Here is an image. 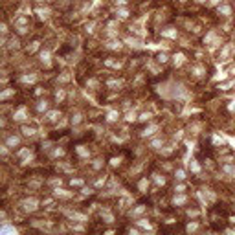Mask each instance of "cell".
<instances>
[{
    "mask_svg": "<svg viewBox=\"0 0 235 235\" xmlns=\"http://www.w3.org/2000/svg\"><path fill=\"white\" fill-rule=\"evenodd\" d=\"M37 204H39V202H37L35 199H28V200L22 202V210H24V211H35V210H37Z\"/></svg>",
    "mask_w": 235,
    "mask_h": 235,
    "instance_id": "cell-1",
    "label": "cell"
},
{
    "mask_svg": "<svg viewBox=\"0 0 235 235\" xmlns=\"http://www.w3.org/2000/svg\"><path fill=\"white\" fill-rule=\"evenodd\" d=\"M24 119H26V108L22 107L15 112V121H24Z\"/></svg>",
    "mask_w": 235,
    "mask_h": 235,
    "instance_id": "cell-2",
    "label": "cell"
},
{
    "mask_svg": "<svg viewBox=\"0 0 235 235\" xmlns=\"http://www.w3.org/2000/svg\"><path fill=\"white\" fill-rule=\"evenodd\" d=\"M184 61H186L184 53H176V55L173 57V63H175V66H180V64H184Z\"/></svg>",
    "mask_w": 235,
    "mask_h": 235,
    "instance_id": "cell-3",
    "label": "cell"
},
{
    "mask_svg": "<svg viewBox=\"0 0 235 235\" xmlns=\"http://www.w3.org/2000/svg\"><path fill=\"white\" fill-rule=\"evenodd\" d=\"M162 35H164V37H169V39H175V37H176V29L167 28V29H164V31H162Z\"/></svg>",
    "mask_w": 235,
    "mask_h": 235,
    "instance_id": "cell-4",
    "label": "cell"
},
{
    "mask_svg": "<svg viewBox=\"0 0 235 235\" xmlns=\"http://www.w3.org/2000/svg\"><path fill=\"white\" fill-rule=\"evenodd\" d=\"M118 118H119L118 110H108V114H107V119H108V121H116Z\"/></svg>",
    "mask_w": 235,
    "mask_h": 235,
    "instance_id": "cell-5",
    "label": "cell"
},
{
    "mask_svg": "<svg viewBox=\"0 0 235 235\" xmlns=\"http://www.w3.org/2000/svg\"><path fill=\"white\" fill-rule=\"evenodd\" d=\"M154 131H158V127H156V125H151L149 129H145V131L142 132V136H151V134H154Z\"/></svg>",
    "mask_w": 235,
    "mask_h": 235,
    "instance_id": "cell-6",
    "label": "cell"
},
{
    "mask_svg": "<svg viewBox=\"0 0 235 235\" xmlns=\"http://www.w3.org/2000/svg\"><path fill=\"white\" fill-rule=\"evenodd\" d=\"M18 142H20V140H18V136H11V138L7 140V143H6V145H7V147H15V145H18Z\"/></svg>",
    "mask_w": 235,
    "mask_h": 235,
    "instance_id": "cell-7",
    "label": "cell"
},
{
    "mask_svg": "<svg viewBox=\"0 0 235 235\" xmlns=\"http://www.w3.org/2000/svg\"><path fill=\"white\" fill-rule=\"evenodd\" d=\"M53 195H55V197H64V199L72 197V193H66L64 189H55V191H53Z\"/></svg>",
    "mask_w": 235,
    "mask_h": 235,
    "instance_id": "cell-8",
    "label": "cell"
},
{
    "mask_svg": "<svg viewBox=\"0 0 235 235\" xmlns=\"http://www.w3.org/2000/svg\"><path fill=\"white\" fill-rule=\"evenodd\" d=\"M107 48H110V50H119V48H121V42H119V40H112V42L107 44Z\"/></svg>",
    "mask_w": 235,
    "mask_h": 235,
    "instance_id": "cell-9",
    "label": "cell"
},
{
    "mask_svg": "<svg viewBox=\"0 0 235 235\" xmlns=\"http://www.w3.org/2000/svg\"><path fill=\"white\" fill-rule=\"evenodd\" d=\"M57 116H59V112H57V110H51V112H48V114H46V119H48V121H55V119H57Z\"/></svg>",
    "mask_w": 235,
    "mask_h": 235,
    "instance_id": "cell-10",
    "label": "cell"
},
{
    "mask_svg": "<svg viewBox=\"0 0 235 235\" xmlns=\"http://www.w3.org/2000/svg\"><path fill=\"white\" fill-rule=\"evenodd\" d=\"M40 61H42L44 64H50V51H42V53H40Z\"/></svg>",
    "mask_w": 235,
    "mask_h": 235,
    "instance_id": "cell-11",
    "label": "cell"
},
{
    "mask_svg": "<svg viewBox=\"0 0 235 235\" xmlns=\"http://www.w3.org/2000/svg\"><path fill=\"white\" fill-rule=\"evenodd\" d=\"M219 13H222V15H230V13H232V7H230V6H221V7H219Z\"/></svg>",
    "mask_w": 235,
    "mask_h": 235,
    "instance_id": "cell-12",
    "label": "cell"
},
{
    "mask_svg": "<svg viewBox=\"0 0 235 235\" xmlns=\"http://www.w3.org/2000/svg\"><path fill=\"white\" fill-rule=\"evenodd\" d=\"M35 79H37V75H24V77H20L22 83H33Z\"/></svg>",
    "mask_w": 235,
    "mask_h": 235,
    "instance_id": "cell-13",
    "label": "cell"
},
{
    "mask_svg": "<svg viewBox=\"0 0 235 235\" xmlns=\"http://www.w3.org/2000/svg\"><path fill=\"white\" fill-rule=\"evenodd\" d=\"M22 132H24V136H33V134H35V129H31V127H22Z\"/></svg>",
    "mask_w": 235,
    "mask_h": 235,
    "instance_id": "cell-14",
    "label": "cell"
},
{
    "mask_svg": "<svg viewBox=\"0 0 235 235\" xmlns=\"http://www.w3.org/2000/svg\"><path fill=\"white\" fill-rule=\"evenodd\" d=\"M175 178H176V180H184V178H186V171H184V169H178V171L175 173Z\"/></svg>",
    "mask_w": 235,
    "mask_h": 235,
    "instance_id": "cell-15",
    "label": "cell"
},
{
    "mask_svg": "<svg viewBox=\"0 0 235 235\" xmlns=\"http://www.w3.org/2000/svg\"><path fill=\"white\" fill-rule=\"evenodd\" d=\"M186 200H188V199H186L184 195H178V197H175V199H173V202H175V204H186Z\"/></svg>",
    "mask_w": 235,
    "mask_h": 235,
    "instance_id": "cell-16",
    "label": "cell"
},
{
    "mask_svg": "<svg viewBox=\"0 0 235 235\" xmlns=\"http://www.w3.org/2000/svg\"><path fill=\"white\" fill-rule=\"evenodd\" d=\"M154 182H156V186H164L165 184V178L160 176V175H154Z\"/></svg>",
    "mask_w": 235,
    "mask_h": 235,
    "instance_id": "cell-17",
    "label": "cell"
},
{
    "mask_svg": "<svg viewBox=\"0 0 235 235\" xmlns=\"http://www.w3.org/2000/svg\"><path fill=\"white\" fill-rule=\"evenodd\" d=\"M37 13H39L40 18H46V17L50 15V9H37Z\"/></svg>",
    "mask_w": 235,
    "mask_h": 235,
    "instance_id": "cell-18",
    "label": "cell"
},
{
    "mask_svg": "<svg viewBox=\"0 0 235 235\" xmlns=\"http://www.w3.org/2000/svg\"><path fill=\"white\" fill-rule=\"evenodd\" d=\"M46 108H48V103H46V101H40V103L37 105V110H39V112H44Z\"/></svg>",
    "mask_w": 235,
    "mask_h": 235,
    "instance_id": "cell-19",
    "label": "cell"
},
{
    "mask_svg": "<svg viewBox=\"0 0 235 235\" xmlns=\"http://www.w3.org/2000/svg\"><path fill=\"white\" fill-rule=\"evenodd\" d=\"M118 17L119 18H127L129 17V11L127 9H118Z\"/></svg>",
    "mask_w": 235,
    "mask_h": 235,
    "instance_id": "cell-20",
    "label": "cell"
},
{
    "mask_svg": "<svg viewBox=\"0 0 235 235\" xmlns=\"http://www.w3.org/2000/svg\"><path fill=\"white\" fill-rule=\"evenodd\" d=\"M226 77H228V74H226V72H221V74L215 75V81H222V79H226Z\"/></svg>",
    "mask_w": 235,
    "mask_h": 235,
    "instance_id": "cell-21",
    "label": "cell"
},
{
    "mask_svg": "<svg viewBox=\"0 0 235 235\" xmlns=\"http://www.w3.org/2000/svg\"><path fill=\"white\" fill-rule=\"evenodd\" d=\"M138 119H140V121H147V119H151V114H149V112H143V114H140Z\"/></svg>",
    "mask_w": 235,
    "mask_h": 235,
    "instance_id": "cell-22",
    "label": "cell"
},
{
    "mask_svg": "<svg viewBox=\"0 0 235 235\" xmlns=\"http://www.w3.org/2000/svg\"><path fill=\"white\" fill-rule=\"evenodd\" d=\"M11 94H13V90H4V92L0 94V97H2V99H6V97H9Z\"/></svg>",
    "mask_w": 235,
    "mask_h": 235,
    "instance_id": "cell-23",
    "label": "cell"
},
{
    "mask_svg": "<svg viewBox=\"0 0 235 235\" xmlns=\"http://www.w3.org/2000/svg\"><path fill=\"white\" fill-rule=\"evenodd\" d=\"M125 119H127V121H134V119H136V114H134V112H129Z\"/></svg>",
    "mask_w": 235,
    "mask_h": 235,
    "instance_id": "cell-24",
    "label": "cell"
},
{
    "mask_svg": "<svg viewBox=\"0 0 235 235\" xmlns=\"http://www.w3.org/2000/svg\"><path fill=\"white\" fill-rule=\"evenodd\" d=\"M77 153H79L81 156H85V158H88V153H86L85 149H81V147H79V149H77Z\"/></svg>",
    "mask_w": 235,
    "mask_h": 235,
    "instance_id": "cell-25",
    "label": "cell"
},
{
    "mask_svg": "<svg viewBox=\"0 0 235 235\" xmlns=\"http://www.w3.org/2000/svg\"><path fill=\"white\" fill-rule=\"evenodd\" d=\"M121 81H108V86H119Z\"/></svg>",
    "mask_w": 235,
    "mask_h": 235,
    "instance_id": "cell-26",
    "label": "cell"
},
{
    "mask_svg": "<svg viewBox=\"0 0 235 235\" xmlns=\"http://www.w3.org/2000/svg\"><path fill=\"white\" fill-rule=\"evenodd\" d=\"M55 97H57V101H63V97H64V92H57V94H55Z\"/></svg>",
    "mask_w": 235,
    "mask_h": 235,
    "instance_id": "cell-27",
    "label": "cell"
},
{
    "mask_svg": "<svg viewBox=\"0 0 235 235\" xmlns=\"http://www.w3.org/2000/svg\"><path fill=\"white\" fill-rule=\"evenodd\" d=\"M151 145H153L154 149H158V145H162V140H154V142H153Z\"/></svg>",
    "mask_w": 235,
    "mask_h": 235,
    "instance_id": "cell-28",
    "label": "cell"
},
{
    "mask_svg": "<svg viewBox=\"0 0 235 235\" xmlns=\"http://www.w3.org/2000/svg\"><path fill=\"white\" fill-rule=\"evenodd\" d=\"M143 210H145V208H143V206H140V208H136V210L132 211V215H138V213H142Z\"/></svg>",
    "mask_w": 235,
    "mask_h": 235,
    "instance_id": "cell-29",
    "label": "cell"
},
{
    "mask_svg": "<svg viewBox=\"0 0 235 235\" xmlns=\"http://www.w3.org/2000/svg\"><path fill=\"white\" fill-rule=\"evenodd\" d=\"M158 61H162V63H165V61H167V55H164V53H160V55H158Z\"/></svg>",
    "mask_w": 235,
    "mask_h": 235,
    "instance_id": "cell-30",
    "label": "cell"
},
{
    "mask_svg": "<svg viewBox=\"0 0 235 235\" xmlns=\"http://www.w3.org/2000/svg\"><path fill=\"white\" fill-rule=\"evenodd\" d=\"M184 189H186V186H184V184H180V186H176V193H182Z\"/></svg>",
    "mask_w": 235,
    "mask_h": 235,
    "instance_id": "cell-31",
    "label": "cell"
},
{
    "mask_svg": "<svg viewBox=\"0 0 235 235\" xmlns=\"http://www.w3.org/2000/svg\"><path fill=\"white\" fill-rule=\"evenodd\" d=\"M191 169H193V171H195V173H199V171H200V167H199V165H197V164H191Z\"/></svg>",
    "mask_w": 235,
    "mask_h": 235,
    "instance_id": "cell-32",
    "label": "cell"
},
{
    "mask_svg": "<svg viewBox=\"0 0 235 235\" xmlns=\"http://www.w3.org/2000/svg\"><path fill=\"white\" fill-rule=\"evenodd\" d=\"M145 188H147V180H142L140 182V189H145Z\"/></svg>",
    "mask_w": 235,
    "mask_h": 235,
    "instance_id": "cell-33",
    "label": "cell"
},
{
    "mask_svg": "<svg viewBox=\"0 0 235 235\" xmlns=\"http://www.w3.org/2000/svg\"><path fill=\"white\" fill-rule=\"evenodd\" d=\"M193 230H197V224H195V222H193V224H189V226H188V232H193Z\"/></svg>",
    "mask_w": 235,
    "mask_h": 235,
    "instance_id": "cell-34",
    "label": "cell"
},
{
    "mask_svg": "<svg viewBox=\"0 0 235 235\" xmlns=\"http://www.w3.org/2000/svg\"><path fill=\"white\" fill-rule=\"evenodd\" d=\"M202 72H204V70H202V68H200V66H197V68H195V74H197V75H200V74H202Z\"/></svg>",
    "mask_w": 235,
    "mask_h": 235,
    "instance_id": "cell-35",
    "label": "cell"
},
{
    "mask_svg": "<svg viewBox=\"0 0 235 235\" xmlns=\"http://www.w3.org/2000/svg\"><path fill=\"white\" fill-rule=\"evenodd\" d=\"M213 142H215V143H222V138H219V136H213Z\"/></svg>",
    "mask_w": 235,
    "mask_h": 235,
    "instance_id": "cell-36",
    "label": "cell"
},
{
    "mask_svg": "<svg viewBox=\"0 0 235 235\" xmlns=\"http://www.w3.org/2000/svg\"><path fill=\"white\" fill-rule=\"evenodd\" d=\"M53 154H55V156H61V154H63V149H57V151H55Z\"/></svg>",
    "mask_w": 235,
    "mask_h": 235,
    "instance_id": "cell-37",
    "label": "cell"
},
{
    "mask_svg": "<svg viewBox=\"0 0 235 235\" xmlns=\"http://www.w3.org/2000/svg\"><path fill=\"white\" fill-rule=\"evenodd\" d=\"M230 110H232V112H233V110H235V101H233V103H232V105H230Z\"/></svg>",
    "mask_w": 235,
    "mask_h": 235,
    "instance_id": "cell-38",
    "label": "cell"
},
{
    "mask_svg": "<svg viewBox=\"0 0 235 235\" xmlns=\"http://www.w3.org/2000/svg\"><path fill=\"white\" fill-rule=\"evenodd\" d=\"M210 2H211V4H219L221 0H210Z\"/></svg>",
    "mask_w": 235,
    "mask_h": 235,
    "instance_id": "cell-39",
    "label": "cell"
},
{
    "mask_svg": "<svg viewBox=\"0 0 235 235\" xmlns=\"http://www.w3.org/2000/svg\"><path fill=\"white\" fill-rule=\"evenodd\" d=\"M197 2H204V0H197Z\"/></svg>",
    "mask_w": 235,
    "mask_h": 235,
    "instance_id": "cell-40",
    "label": "cell"
},
{
    "mask_svg": "<svg viewBox=\"0 0 235 235\" xmlns=\"http://www.w3.org/2000/svg\"><path fill=\"white\" fill-rule=\"evenodd\" d=\"M182 2H184V0H182Z\"/></svg>",
    "mask_w": 235,
    "mask_h": 235,
    "instance_id": "cell-41",
    "label": "cell"
}]
</instances>
